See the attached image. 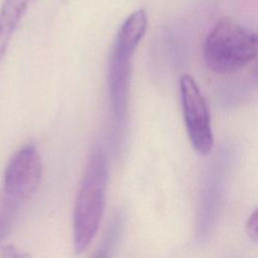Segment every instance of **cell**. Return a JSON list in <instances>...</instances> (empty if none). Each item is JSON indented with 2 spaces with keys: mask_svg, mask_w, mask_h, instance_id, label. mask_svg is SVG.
I'll return each instance as SVG.
<instances>
[{
  "mask_svg": "<svg viewBox=\"0 0 258 258\" xmlns=\"http://www.w3.org/2000/svg\"><path fill=\"white\" fill-rule=\"evenodd\" d=\"M109 178V162L100 149L90 156L74 207V246L83 253L93 242L102 222Z\"/></svg>",
  "mask_w": 258,
  "mask_h": 258,
  "instance_id": "cell-1",
  "label": "cell"
},
{
  "mask_svg": "<svg viewBox=\"0 0 258 258\" xmlns=\"http://www.w3.org/2000/svg\"><path fill=\"white\" fill-rule=\"evenodd\" d=\"M257 54V34L231 17L217 21L203 47L207 68L218 75H230L248 66Z\"/></svg>",
  "mask_w": 258,
  "mask_h": 258,
  "instance_id": "cell-2",
  "label": "cell"
},
{
  "mask_svg": "<svg viewBox=\"0 0 258 258\" xmlns=\"http://www.w3.org/2000/svg\"><path fill=\"white\" fill-rule=\"evenodd\" d=\"M145 10L132 12L122 23L116 35L109 62L108 83L112 112L116 125L121 126L127 117L131 60L147 28Z\"/></svg>",
  "mask_w": 258,
  "mask_h": 258,
  "instance_id": "cell-3",
  "label": "cell"
},
{
  "mask_svg": "<svg viewBox=\"0 0 258 258\" xmlns=\"http://www.w3.org/2000/svg\"><path fill=\"white\" fill-rule=\"evenodd\" d=\"M42 161L34 144H25L8 161L3 174L0 199L19 210L37 191Z\"/></svg>",
  "mask_w": 258,
  "mask_h": 258,
  "instance_id": "cell-4",
  "label": "cell"
},
{
  "mask_svg": "<svg viewBox=\"0 0 258 258\" xmlns=\"http://www.w3.org/2000/svg\"><path fill=\"white\" fill-rule=\"evenodd\" d=\"M179 93L189 142L198 153L208 155L214 147V134L206 99L195 79L185 74L179 80Z\"/></svg>",
  "mask_w": 258,
  "mask_h": 258,
  "instance_id": "cell-5",
  "label": "cell"
},
{
  "mask_svg": "<svg viewBox=\"0 0 258 258\" xmlns=\"http://www.w3.org/2000/svg\"><path fill=\"white\" fill-rule=\"evenodd\" d=\"M29 0H4L0 9V61L6 53L10 39L24 15Z\"/></svg>",
  "mask_w": 258,
  "mask_h": 258,
  "instance_id": "cell-6",
  "label": "cell"
},
{
  "mask_svg": "<svg viewBox=\"0 0 258 258\" xmlns=\"http://www.w3.org/2000/svg\"><path fill=\"white\" fill-rule=\"evenodd\" d=\"M18 211L0 199V244L10 233Z\"/></svg>",
  "mask_w": 258,
  "mask_h": 258,
  "instance_id": "cell-7",
  "label": "cell"
},
{
  "mask_svg": "<svg viewBox=\"0 0 258 258\" xmlns=\"http://www.w3.org/2000/svg\"><path fill=\"white\" fill-rule=\"evenodd\" d=\"M122 225H123V217L121 215H119L114 219L112 225L109 228L107 236H106L104 242L102 243L101 248L99 249V253L96 255H98V256H109L110 255V251H112V249L114 248L115 243L121 234Z\"/></svg>",
  "mask_w": 258,
  "mask_h": 258,
  "instance_id": "cell-8",
  "label": "cell"
},
{
  "mask_svg": "<svg viewBox=\"0 0 258 258\" xmlns=\"http://www.w3.org/2000/svg\"><path fill=\"white\" fill-rule=\"evenodd\" d=\"M245 229H246V233L249 237V239L256 243L257 242V237H258V234H257V210H253V212L250 214L247 222H246V226H245Z\"/></svg>",
  "mask_w": 258,
  "mask_h": 258,
  "instance_id": "cell-9",
  "label": "cell"
}]
</instances>
